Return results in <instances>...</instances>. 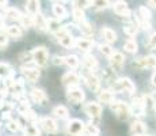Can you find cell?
<instances>
[{
	"label": "cell",
	"mask_w": 156,
	"mask_h": 136,
	"mask_svg": "<svg viewBox=\"0 0 156 136\" xmlns=\"http://www.w3.org/2000/svg\"><path fill=\"white\" fill-rule=\"evenodd\" d=\"M113 91H117V93H129V94H133L136 91V86L134 83L132 82L129 78H121V79L115 80L113 84Z\"/></svg>",
	"instance_id": "1"
},
{
	"label": "cell",
	"mask_w": 156,
	"mask_h": 136,
	"mask_svg": "<svg viewBox=\"0 0 156 136\" xmlns=\"http://www.w3.org/2000/svg\"><path fill=\"white\" fill-rule=\"evenodd\" d=\"M48 59H49V53H48L45 46H37L33 50V60L40 67H45L48 64Z\"/></svg>",
	"instance_id": "2"
},
{
	"label": "cell",
	"mask_w": 156,
	"mask_h": 136,
	"mask_svg": "<svg viewBox=\"0 0 156 136\" xmlns=\"http://www.w3.org/2000/svg\"><path fill=\"white\" fill-rule=\"evenodd\" d=\"M112 108H113V110L115 112L117 117H118L119 120H122V121H124V120H128V117L130 116V108L122 101L114 102L112 105Z\"/></svg>",
	"instance_id": "3"
},
{
	"label": "cell",
	"mask_w": 156,
	"mask_h": 136,
	"mask_svg": "<svg viewBox=\"0 0 156 136\" xmlns=\"http://www.w3.org/2000/svg\"><path fill=\"white\" fill-rule=\"evenodd\" d=\"M84 128H86V124L79 119L71 120L67 125V131L71 136H79V135L84 134Z\"/></svg>",
	"instance_id": "4"
},
{
	"label": "cell",
	"mask_w": 156,
	"mask_h": 136,
	"mask_svg": "<svg viewBox=\"0 0 156 136\" xmlns=\"http://www.w3.org/2000/svg\"><path fill=\"white\" fill-rule=\"evenodd\" d=\"M57 40H58L60 45H62L64 48H72L75 46V42H76V40L73 38V35L71 34L69 31H68L65 27H62V30L60 33H57Z\"/></svg>",
	"instance_id": "5"
},
{
	"label": "cell",
	"mask_w": 156,
	"mask_h": 136,
	"mask_svg": "<svg viewBox=\"0 0 156 136\" xmlns=\"http://www.w3.org/2000/svg\"><path fill=\"white\" fill-rule=\"evenodd\" d=\"M67 98L69 102H72V104H80V102L84 101L86 94L82 89H79V87H69L67 91Z\"/></svg>",
	"instance_id": "6"
},
{
	"label": "cell",
	"mask_w": 156,
	"mask_h": 136,
	"mask_svg": "<svg viewBox=\"0 0 156 136\" xmlns=\"http://www.w3.org/2000/svg\"><path fill=\"white\" fill-rule=\"evenodd\" d=\"M134 65L139 68H152L155 69L156 68V56L154 54H149V56H145V57H140L134 61Z\"/></svg>",
	"instance_id": "7"
},
{
	"label": "cell",
	"mask_w": 156,
	"mask_h": 136,
	"mask_svg": "<svg viewBox=\"0 0 156 136\" xmlns=\"http://www.w3.org/2000/svg\"><path fill=\"white\" fill-rule=\"evenodd\" d=\"M84 112L87 116L92 117V119H98L102 113V106L97 102H87L84 105Z\"/></svg>",
	"instance_id": "8"
},
{
	"label": "cell",
	"mask_w": 156,
	"mask_h": 136,
	"mask_svg": "<svg viewBox=\"0 0 156 136\" xmlns=\"http://www.w3.org/2000/svg\"><path fill=\"white\" fill-rule=\"evenodd\" d=\"M40 125L42 127L48 134H56L57 132V123L50 117H42L40 119Z\"/></svg>",
	"instance_id": "9"
},
{
	"label": "cell",
	"mask_w": 156,
	"mask_h": 136,
	"mask_svg": "<svg viewBox=\"0 0 156 136\" xmlns=\"http://www.w3.org/2000/svg\"><path fill=\"white\" fill-rule=\"evenodd\" d=\"M145 104L147 102H144L141 98L134 99L133 104H132V106H130V112L137 117L144 116V113H145Z\"/></svg>",
	"instance_id": "10"
},
{
	"label": "cell",
	"mask_w": 156,
	"mask_h": 136,
	"mask_svg": "<svg viewBox=\"0 0 156 136\" xmlns=\"http://www.w3.org/2000/svg\"><path fill=\"white\" fill-rule=\"evenodd\" d=\"M124 63H125V56L119 52H114L113 56L110 57V64H112L114 71H119L122 68V65H124Z\"/></svg>",
	"instance_id": "11"
},
{
	"label": "cell",
	"mask_w": 156,
	"mask_h": 136,
	"mask_svg": "<svg viewBox=\"0 0 156 136\" xmlns=\"http://www.w3.org/2000/svg\"><path fill=\"white\" fill-rule=\"evenodd\" d=\"M62 83H64L65 86L76 87L77 84L80 83V76L76 75L75 72H67V74L62 76Z\"/></svg>",
	"instance_id": "12"
},
{
	"label": "cell",
	"mask_w": 156,
	"mask_h": 136,
	"mask_svg": "<svg viewBox=\"0 0 156 136\" xmlns=\"http://www.w3.org/2000/svg\"><path fill=\"white\" fill-rule=\"evenodd\" d=\"M113 7H114V13L117 15H119V17L128 18L129 15H130V10H129L128 4L125 2H115Z\"/></svg>",
	"instance_id": "13"
},
{
	"label": "cell",
	"mask_w": 156,
	"mask_h": 136,
	"mask_svg": "<svg viewBox=\"0 0 156 136\" xmlns=\"http://www.w3.org/2000/svg\"><path fill=\"white\" fill-rule=\"evenodd\" d=\"M101 34H102V37H103V40L109 45L117 41V33L114 31L113 29H110V27H102Z\"/></svg>",
	"instance_id": "14"
},
{
	"label": "cell",
	"mask_w": 156,
	"mask_h": 136,
	"mask_svg": "<svg viewBox=\"0 0 156 136\" xmlns=\"http://www.w3.org/2000/svg\"><path fill=\"white\" fill-rule=\"evenodd\" d=\"M147 127L143 121H133L130 125V134L133 136H140V135H145Z\"/></svg>",
	"instance_id": "15"
},
{
	"label": "cell",
	"mask_w": 156,
	"mask_h": 136,
	"mask_svg": "<svg viewBox=\"0 0 156 136\" xmlns=\"http://www.w3.org/2000/svg\"><path fill=\"white\" fill-rule=\"evenodd\" d=\"M75 46H76L79 50L87 52V50H90L92 46H94V41L88 40V38H77L76 42H75Z\"/></svg>",
	"instance_id": "16"
},
{
	"label": "cell",
	"mask_w": 156,
	"mask_h": 136,
	"mask_svg": "<svg viewBox=\"0 0 156 136\" xmlns=\"http://www.w3.org/2000/svg\"><path fill=\"white\" fill-rule=\"evenodd\" d=\"M23 74H25V78L30 83H35V82L40 79V75H41L40 69H37V68H25L23 69Z\"/></svg>",
	"instance_id": "17"
},
{
	"label": "cell",
	"mask_w": 156,
	"mask_h": 136,
	"mask_svg": "<svg viewBox=\"0 0 156 136\" xmlns=\"http://www.w3.org/2000/svg\"><path fill=\"white\" fill-rule=\"evenodd\" d=\"M12 93L15 98H20L25 93V79L23 78H19V79L15 80L14 86H12Z\"/></svg>",
	"instance_id": "18"
},
{
	"label": "cell",
	"mask_w": 156,
	"mask_h": 136,
	"mask_svg": "<svg viewBox=\"0 0 156 136\" xmlns=\"http://www.w3.org/2000/svg\"><path fill=\"white\" fill-rule=\"evenodd\" d=\"M86 83L92 91H99V87H101V80L97 75L94 74H90L86 78Z\"/></svg>",
	"instance_id": "19"
},
{
	"label": "cell",
	"mask_w": 156,
	"mask_h": 136,
	"mask_svg": "<svg viewBox=\"0 0 156 136\" xmlns=\"http://www.w3.org/2000/svg\"><path fill=\"white\" fill-rule=\"evenodd\" d=\"M34 27L38 31H46L48 30V19H45L42 14H38L34 17Z\"/></svg>",
	"instance_id": "20"
},
{
	"label": "cell",
	"mask_w": 156,
	"mask_h": 136,
	"mask_svg": "<svg viewBox=\"0 0 156 136\" xmlns=\"http://www.w3.org/2000/svg\"><path fill=\"white\" fill-rule=\"evenodd\" d=\"M30 94H31L33 101L37 102V104H45V102L48 101L46 94H45V91L41 90V89H33Z\"/></svg>",
	"instance_id": "21"
},
{
	"label": "cell",
	"mask_w": 156,
	"mask_h": 136,
	"mask_svg": "<svg viewBox=\"0 0 156 136\" xmlns=\"http://www.w3.org/2000/svg\"><path fill=\"white\" fill-rule=\"evenodd\" d=\"M98 98L102 104H107V105H113L114 104V94L110 90H101Z\"/></svg>",
	"instance_id": "22"
},
{
	"label": "cell",
	"mask_w": 156,
	"mask_h": 136,
	"mask_svg": "<svg viewBox=\"0 0 156 136\" xmlns=\"http://www.w3.org/2000/svg\"><path fill=\"white\" fill-rule=\"evenodd\" d=\"M82 63H83V65L88 69H94V68L98 67V60L90 53H86L84 56H83Z\"/></svg>",
	"instance_id": "23"
},
{
	"label": "cell",
	"mask_w": 156,
	"mask_h": 136,
	"mask_svg": "<svg viewBox=\"0 0 156 136\" xmlns=\"http://www.w3.org/2000/svg\"><path fill=\"white\" fill-rule=\"evenodd\" d=\"M40 7L41 3L37 2V0H30V2L26 3V10H27L29 15H33V17L40 14Z\"/></svg>",
	"instance_id": "24"
},
{
	"label": "cell",
	"mask_w": 156,
	"mask_h": 136,
	"mask_svg": "<svg viewBox=\"0 0 156 136\" xmlns=\"http://www.w3.org/2000/svg\"><path fill=\"white\" fill-rule=\"evenodd\" d=\"M53 14H55V17L57 19H64L68 15L67 10H65V7L61 3H53Z\"/></svg>",
	"instance_id": "25"
},
{
	"label": "cell",
	"mask_w": 156,
	"mask_h": 136,
	"mask_svg": "<svg viewBox=\"0 0 156 136\" xmlns=\"http://www.w3.org/2000/svg\"><path fill=\"white\" fill-rule=\"evenodd\" d=\"M12 75H14V71L10 64H7V63H0V78L8 79V78H12Z\"/></svg>",
	"instance_id": "26"
},
{
	"label": "cell",
	"mask_w": 156,
	"mask_h": 136,
	"mask_svg": "<svg viewBox=\"0 0 156 136\" xmlns=\"http://www.w3.org/2000/svg\"><path fill=\"white\" fill-rule=\"evenodd\" d=\"M5 17H7L8 19H11V20H20L22 14H20V11L18 10V8L7 7V10H5Z\"/></svg>",
	"instance_id": "27"
},
{
	"label": "cell",
	"mask_w": 156,
	"mask_h": 136,
	"mask_svg": "<svg viewBox=\"0 0 156 136\" xmlns=\"http://www.w3.org/2000/svg\"><path fill=\"white\" fill-rule=\"evenodd\" d=\"M48 30L50 33H60L62 30L61 25H60V20L58 19H48Z\"/></svg>",
	"instance_id": "28"
},
{
	"label": "cell",
	"mask_w": 156,
	"mask_h": 136,
	"mask_svg": "<svg viewBox=\"0 0 156 136\" xmlns=\"http://www.w3.org/2000/svg\"><path fill=\"white\" fill-rule=\"evenodd\" d=\"M79 30L82 31V34H83V35H86V37H90V35L94 34V26H92L91 23H88V22H83V23H80Z\"/></svg>",
	"instance_id": "29"
},
{
	"label": "cell",
	"mask_w": 156,
	"mask_h": 136,
	"mask_svg": "<svg viewBox=\"0 0 156 136\" xmlns=\"http://www.w3.org/2000/svg\"><path fill=\"white\" fill-rule=\"evenodd\" d=\"M79 63H80V60H79V57H77L76 54H69V56L65 57V64H67L69 68H72V69L79 67Z\"/></svg>",
	"instance_id": "30"
},
{
	"label": "cell",
	"mask_w": 156,
	"mask_h": 136,
	"mask_svg": "<svg viewBox=\"0 0 156 136\" xmlns=\"http://www.w3.org/2000/svg\"><path fill=\"white\" fill-rule=\"evenodd\" d=\"M139 17H140V19H141V22H149L152 15H151V11H149L145 6H141V7L139 8Z\"/></svg>",
	"instance_id": "31"
},
{
	"label": "cell",
	"mask_w": 156,
	"mask_h": 136,
	"mask_svg": "<svg viewBox=\"0 0 156 136\" xmlns=\"http://www.w3.org/2000/svg\"><path fill=\"white\" fill-rule=\"evenodd\" d=\"M124 31L126 33L129 37H134L137 34V25L133 22H128L126 25L124 26Z\"/></svg>",
	"instance_id": "32"
},
{
	"label": "cell",
	"mask_w": 156,
	"mask_h": 136,
	"mask_svg": "<svg viewBox=\"0 0 156 136\" xmlns=\"http://www.w3.org/2000/svg\"><path fill=\"white\" fill-rule=\"evenodd\" d=\"M25 135L26 136H41V132L38 129V127H35L34 124H29L25 128Z\"/></svg>",
	"instance_id": "33"
},
{
	"label": "cell",
	"mask_w": 156,
	"mask_h": 136,
	"mask_svg": "<svg viewBox=\"0 0 156 136\" xmlns=\"http://www.w3.org/2000/svg\"><path fill=\"white\" fill-rule=\"evenodd\" d=\"M72 15H73V18H75V20H76V22H79V23L86 22L84 11H83V10H80V8L73 7V10H72Z\"/></svg>",
	"instance_id": "34"
},
{
	"label": "cell",
	"mask_w": 156,
	"mask_h": 136,
	"mask_svg": "<svg viewBox=\"0 0 156 136\" xmlns=\"http://www.w3.org/2000/svg\"><path fill=\"white\" fill-rule=\"evenodd\" d=\"M137 42L134 40H128L124 44V49L126 50L128 53H136L137 52Z\"/></svg>",
	"instance_id": "35"
},
{
	"label": "cell",
	"mask_w": 156,
	"mask_h": 136,
	"mask_svg": "<svg viewBox=\"0 0 156 136\" xmlns=\"http://www.w3.org/2000/svg\"><path fill=\"white\" fill-rule=\"evenodd\" d=\"M53 114L56 117H60V119H65V117H68V109L60 105V106H56L53 109Z\"/></svg>",
	"instance_id": "36"
},
{
	"label": "cell",
	"mask_w": 156,
	"mask_h": 136,
	"mask_svg": "<svg viewBox=\"0 0 156 136\" xmlns=\"http://www.w3.org/2000/svg\"><path fill=\"white\" fill-rule=\"evenodd\" d=\"M84 134L87 136H99V128L97 125H92V124H88L84 128Z\"/></svg>",
	"instance_id": "37"
},
{
	"label": "cell",
	"mask_w": 156,
	"mask_h": 136,
	"mask_svg": "<svg viewBox=\"0 0 156 136\" xmlns=\"http://www.w3.org/2000/svg\"><path fill=\"white\" fill-rule=\"evenodd\" d=\"M7 35H11V37L19 38L22 35V31H20V27L18 26H8L7 27Z\"/></svg>",
	"instance_id": "38"
},
{
	"label": "cell",
	"mask_w": 156,
	"mask_h": 136,
	"mask_svg": "<svg viewBox=\"0 0 156 136\" xmlns=\"http://www.w3.org/2000/svg\"><path fill=\"white\" fill-rule=\"evenodd\" d=\"M20 23H22L23 27L34 26V17H30V15H22V18H20Z\"/></svg>",
	"instance_id": "39"
},
{
	"label": "cell",
	"mask_w": 156,
	"mask_h": 136,
	"mask_svg": "<svg viewBox=\"0 0 156 136\" xmlns=\"http://www.w3.org/2000/svg\"><path fill=\"white\" fill-rule=\"evenodd\" d=\"M99 50H101V53L102 54H105V56H107V57H112L113 56V53H114V49L112 46H110L109 44H103V45H101L99 46Z\"/></svg>",
	"instance_id": "40"
},
{
	"label": "cell",
	"mask_w": 156,
	"mask_h": 136,
	"mask_svg": "<svg viewBox=\"0 0 156 136\" xmlns=\"http://www.w3.org/2000/svg\"><path fill=\"white\" fill-rule=\"evenodd\" d=\"M23 117H25L27 121H31V123L38 121V117H37V114H35V112L33 110V109H29V110H26L25 113H23Z\"/></svg>",
	"instance_id": "41"
},
{
	"label": "cell",
	"mask_w": 156,
	"mask_h": 136,
	"mask_svg": "<svg viewBox=\"0 0 156 136\" xmlns=\"http://www.w3.org/2000/svg\"><path fill=\"white\" fill-rule=\"evenodd\" d=\"M7 128L10 129V131H12V132H16V131H19L20 129V124L18 123L16 120H8Z\"/></svg>",
	"instance_id": "42"
},
{
	"label": "cell",
	"mask_w": 156,
	"mask_h": 136,
	"mask_svg": "<svg viewBox=\"0 0 156 136\" xmlns=\"http://www.w3.org/2000/svg\"><path fill=\"white\" fill-rule=\"evenodd\" d=\"M94 4V2H73V6L76 8H80V10H83V8L86 7H90V6Z\"/></svg>",
	"instance_id": "43"
},
{
	"label": "cell",
	"mask_w": 156,
	"mask_h": 136,
	"mask_svg": "<svg viewBox=\"0 0 156 136\" xmlns=\"http://www.w3.org/2000/svg\"><path fill=\"white\" fill-rule=\"evenodd\" d=\"M8 45V37L5 33H0V48H5Z\"/></svg>",
	"instance_id": "44"
},
{
	"label": "cell",
	"mask_w": 156,
	"mask_h": 136,
	"mask_svg": "<svg viewBox=\"0 0 156 136\" xmlns=\"http://www.w3.org/2000/svg\"><path fill=\"white\" fill-rule=\"evenodd\" d=\"M148 46L151 48V49H156V33L149 37V41H148Z\"/></svg>",
	"instance_id": "45"
},
{
	"label": "cell",
	"mask_w": 156,
	"mask_h": 136,
	"mask_svg": "<svg viewBox=\"0 0 156 136\" xmlns=\"http://www.w3.org/2000/svg\"><path fill=\"white\" fill-rule=\"evenodd\" d=\"M65 63V57H61V56H55L53 57V64L56 65H61Z\"/></svg>",
	"instance_id": "46"
},
{
	"label": "cell",
	"mask_w": 156,
	"mask_h": 136,
	"mask_svg": "<svg viewBox=\"0 0 156 136\" xmlns=\"http://www.w3.org/2000/svg\"><path fill=\"white\" fill-rule=\"evenodd\" d=\"M109 4H110L109 2H94V6L98 8H106Z\"/></svg>",
	"instance_id": "47"
},
{
	"label": "cell",
	"mask_w": 156,
	"mask_h": 136,
	"mask_svg": "<svg viewBox=\"0 0 156 136\" xmlns=\"http://www.w3.org/2000/svg\"><path fill=\"white\" fill-rule=\"evenodd\" d=\"M152 84H154V86L156 87V72L154 75H152Z\"/></svg>",
	"instance_id": "48"
},
{
	"label": "cell",
	"mask_w": 156,
	"mask_h": 136,
	"mask_svg": "<svg viewBox=\"0 0 156 136\" xmlns=\"http://www.w3.org/2000/svg\"><path fill=\"white\" fill-rule=\"evenodd\" d=\"M3 23H4V17H3L2 14H0V27L3 26Z\"/></svg>",
	"instance_id": "49"
},
{
	"label": "cell",
	"mask_w": 156,
	"mask_h": 136,
	"mask_svg": "<svg viewBox=\"0 0 156 136\" xmlns=\"http://www.w3.org/2000/svg\"><path fill=\"white\" fill-rule=\"evenodd\" d=\"M7 4H8L7 2H0V7H5Z\"/></svg>",
	"instance_id": "50"
},
{
	"label": "cell",
	"mask_w": 156,
	"mask_h": 136,
	"mask_svg": "<svg viewBox=\"0 0 156 136\" xmlns=\"http://www.w3.org/2000/svg\"><path fill=\"white\" fill-rule=\"evenodd\" d=\"M149 6H152V7H156V2H148Z\"/></svg>",
	"instance_id": "51"
},
{
	"label": "cell",
	"mask_w": 156,
	"mask_h": 136,
	"mask_svg": "<svg viewBox=\"0 0 156 136\" xmlns=\"http://www.w3.org/2000/svg\"><path fill=\"white\" fill-rule=\"evenodd\" d=\"M3 106H4V101H3V99H0V109H2Z\"/></svg>",
	"instance_id": "52"
},
{
	"label": "cell",
	"mask_w": 156,
	"mask_h": 136,
	"mask_svg": "<svg viewBox=\"0 0 156 136\" xmlns=\"http://www.w3.org/2000/svg\"><path fill=\"white\" fill-rule=\"evenodd\" d=\"M140 136H145V135H140Z\"/></svg>",
	"instance_id": "53"
}]
</instances>
